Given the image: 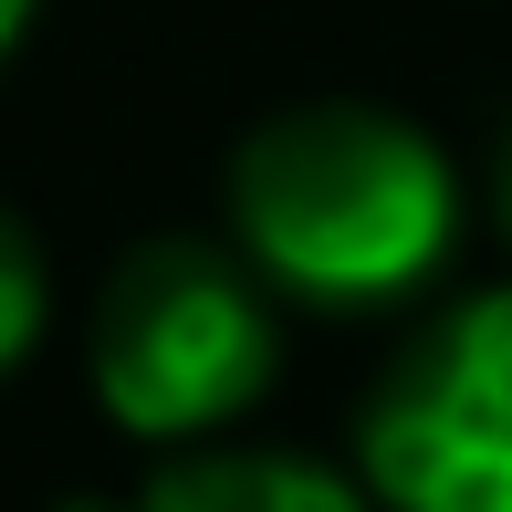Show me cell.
<instances>
[{"instance_id":"1","label":"cell","mask_w":512,"mask_h":512,"mask_svg":"<svg viewBox=\"0 0 512 512\" xmlns=\"http://www.w3.org/2000/svg\"><path fill=\"white\" fill-rule=\"evenodd\" d=\"M230 251L272 283V304L314 314H387L429 293L460 251V168L418 115L314 95L283 105L230 147L220 178Z\"/></svg>"},{"instance_id":"2","label":"cell","mask_w":512,"mask_h":512,"mask_svg":"<svg viewBox=\"0 0 512 512\" xmlns=\"http://www.w3.org/2000/svg\"><path fill=\"white\" fill-rule=\"evenodd\" d=\"M84 377L136 450H220L283 377L272 283L230 241H136L95 293Z\"/></svg>"},{"instance_id":"3","label":"cell","mask_w":512,"mask_h":512,"mask_svg":"<svg viewBox=\"0 0 512 512\" xmlns=\"http://www.w3.org/2000/svg\"><path fill=\"white\" fill-rule=\"evenodd\" d=\"M377 512H512V272L439 304L356 418Z\"/></svg>"},{"instance_id":"4","label":"cell","mask_w":512,"mask_h":512,"mask_svg":"<svg viewBox=\"0 0 512 512\" xmlns=\"http://www.w3.org/2000/svg\"><path fill=\"white\" fill-rule=\"evenodd\" d=\"M63 512H377V502H366L356 471H335L314 450H241V439H220V450H178L147 481L63 502Z\"/></svg>"},{"instance_id":"5","label":"cell","mask_w":512,"mask_h":512,"mask_svg":"<svg viewBox=\"0 0 512 512\" xmlns=\"http://www.w3.org/2000/svg\"><path fill=\"white\" fill-rule=\"evenodd\" d=\"M53 324V272H42V241L21 230V209H0V377H21Z\"/></svg>"},{"instance_id":"6","label":"cell","mask_w":512,"mask_h":512,"mask_svg":"<svg viewBox=\"0 0 512 512\" xmlns=\"http://www.w3.org/2000/svg\"><path fill=\"white\" fill-rule=\"evenodd\" d=\"M32 11H42V0H0V63L21 53V32H32Z\"/></svg>"},{"instance_id":"7","label":"cell","mask_w":512,"mask_h":512,"mask_svg":"<svg viewBox=\"0 0 512 512\" xmlns=\"http://www.w3.org/2000/svg\"><path fill=\"white\" fill-rule=\"evenodd\" d=\"M492 209H502V230H512V126H502V157H492Z\"/></svg>"}]
</instances>
